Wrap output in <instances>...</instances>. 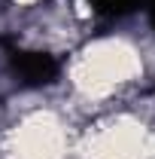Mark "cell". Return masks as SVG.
I'll return each instance as SVG.
<instances>
[{"label":"cell","instance_id":"cell-1","mask_svg":"<svg viewBox=\"0 0 155 159\" xmlns=\"http://www.w3.org/2000/svg\"><path fill=\"white\" fill-rule=\"evenodd\" d=\"M12 67L19 70V77L24 83H52V80L58 77V61L52 58V55H46V52H31V49H12Z\"/></svg>","mask_w":155,"mask_h":159},{"label":"cell","instance_id":"cell-2","mask_svg":"<svg viewBox=\"0 0 155 159\" xmlns=\"http://www.w3.org/2000/svg\"><path fill=\"white\" fill-rule=\"evenodd\" d=\"M94 12H103V16H122L134 6L137 0H88Z\"/></svg>","mask_w":155,"mask_h":159},{"label":"cell","instance_id":"cell-3","mask_svg":"<svg viewBox=\"0 0 155 159\" xmlns=\"http://www.w3.org/2000/svg\"><path fill=\"white\" fill-rule=\"evenodd\" d=\"M149 16H152V25H155V0H149Z\"/></svg>","mask_w":155,"mask_h":159}]
</instances>
